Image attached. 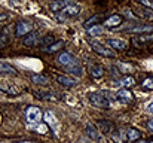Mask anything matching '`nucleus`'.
<instances>
[{
  "label": "nucleus",
  "mask_w": 153,
  "mask_h": 143,
  "mask_svg": "<svg viewBox=\"0 0 153 143\" xmlns=\"http://www.w3.org/2000/svg\"><path fill=\"white\" fill-rule=\"evenodd\" d=\"M105 27H108V28H114V27H119V24H122V16L120 15H110L108 18H105L104 19V22H102Z\"/></svg>",
  "instance_id": "f8f14e48"
},
{
  "label": "nucleus",
  "mask_w": 153,
  "mask_h": 143,
  "mask_svg": "<svg viewBox=\"0 0 153 143\" xmlns=\"http://www.w3.org/2000/svg\"><path fill=\"white\" fill-rule=\"evenodd\" d=\"M91 46H92V49H94L97 54H100V55H102V57H107V58H113V57H116V54L113 52V49L104 46V45L98 43V42H91Z\"/></svg>",
  "instance_id": "423d86ee"
},
{
  "label": "nucleus",
  "mask_w": 153,
  "mask_h": 143,
  "mask_svg": "<svg viewBox=\"0 0 153 143\" xmlns=\"http://www.w3.org/2000/svg\"><path fill=\"white\" fill-rule=\"evenodd\" d=\"M122 13H123L126 18H129V19H137L135 12H134V10H131V9H123V10H122Z\"/></svg>",
  "instance_id": "c85d7f7f"
},
{
  "label": "nucleus",
  "mask_w": 153,
  "mask_h": 143,
  "mask_svg": "<svg viewBox=\"0 0 153 143\" xmlns=\"http://www.w3.org/2000/svg\"><path fill=\"white\" fill-rule=\"evenodd\" d=\"M141 87H143L144 90H153V76L147 78V79H144L143 84H141Z\"/></svg>",
  "instance_id": "cd10ccee"
},
{
  "label": "nucleus",
  "mask_w": 153,
  "mask_h": 143,
  "mask_svg": "<svg viewBox=\"0 0 153 143\" xmlns=\"http://www.w3.org/2000/svg\"><path fill=\"white\" fill-rule=\"evenodd\" d=\"M107 45L110 49H116V51H125L128 48V43L123 39H108Z\"/></svg>",
  "instance_id": "9d476101"
},
{
  "label": "nucleus",
  "mask_w": 153,
  "mask_h": 143,
  "mask_svg": "<svg viewBox=\"0 0 153 143\" xmlns=\"http://www.w3.org/2000/svg\"><path fill=\"white\" fill-rule=\"evenodd\" d=\"M89 100L95 107H101V109H108L111 104V98L108 95H104V91L102 93H92L89 95Z\"/></svg>",
  "instance_id": "7ed1b4c3"
},
{
  "label": "nucleus",
  "mask_w": 153,
  "mask_h": 143,
  "mask_svg": "<svg viewBox=\"0 0 153 143\" xmlns=\"http://www.w3.org/2000/svg\"><path fill=\"white\" fill-rule=\"evenodd\" d=\"M137 18H143V19H153V10L152 9H144V10H135Z\"/></svg>",
  "instance_id": "b1692460"
},
{
  "label": "nucleus",
  "mask_w": 153,
  "mask_h": 143,
  "mask_svg": "<svg viewBox=\"0 0 153 143\" xmlns=\"http://www.w3.org/2000/svg\"><path fill=\"white\" fill-rule=\"evenodd\" d=\"M80 13V6L76 4V3H71L68 4L67 7H64L61 12L56 13V18L58 21H65V19H70V18H74Z\"/></svg>",
  "instance_id": "f03ea898"
},
{
  "label": "nucleus",
  "mask_w": 153,
  "mask_h": 143,
  "mask_svg": "<svg viewBox=\"0 0 153 143\" xmlns=\"http://www.w3.org/2000/svg\"><path fill=\"white\" fill-rule=\"evenodd\" d=\"M58 63L70 73V75H76V76H82V66L79 63V60L70 54V52H62L58 55Z\"/></svg>",
  "instance_id": "f257e3e1"
},
{
  "label": "nucleus",
  "mask_w": 153,
  "mask_h": 143,
  "mask_svg": "<svg viewBox=\"0 0 153 143\" xmlns=\"http://www.w3.org/2000/svg\"><path fill=\"white\" fill-rule=\"evenodd\" d=\"M134 84H135V79H134L132 76H123V78H120V81H119V85H120V88H123V90H128V88L134 87Z\"/></svg>",
  "instance_id": "6ab92c4d"
},
{
  "label": "nucleus",
  "mask_w": 153,
  "mask_h": 143,
  "mask_svg": "<svg viewBox=\"0 0 153 143\" xmlns=\"http://www.w3.org/2000/svg\"><path fill=\"white\" fill-rule=\"evenodd\" d=\"M10 42V28L9 27H4L1 31H0V49L6 48Z\"/></svg>",
  "instance_id": "2eb2a0df"
},
{
  "label": "nucleus",
  "mask_w": 153,
  "mask_h": 143,
  "mask_svg": "<svg viewBox=\"0 0 153 143\" xmlns=\"http://www.w3.org/2000/svg\"><path fill=\"white\" fill-rule=\"evenodd\" d=\"M147 128H149V130L153 133V119H150V121L147 122Z\"/></svg>",
  "instance_id": "2f4dec72"
},
{
  "label": "nucleus",
  "mask_w": 153,
  "mask_h": 143,
  "mask_svg": "<svg viewBox=\"0 0 153 143\" xmlns=\"http://www.w3.org/2000/svg\"><path fill=\"white\" fill-rule=\"evenodd\" d=\"M149 110H150V112H152V113H153V101H152V103H150V104H149Z\"/></svg>",
  "instance_id": "72a5a7b5"
},
{
  "label": "nucleus",
  "mask_w": 153,
  "mask_h": 143,
  "mask_svg": "<svg viewBox=\"0 0 153 143\" xmlns=\"http://www.w3.org/2000/svg\"><path fill=\"white\" fill-rule=\"evenodd\" d=\"M86 33H88V36H91V37L98 36V34L102 33V27L101 25H94V27H91V28H86Z\"/></svg>",
  "instance_id": "a878e982"
},
{
  "label": "nucleus",
  "mask_w": 153,
  "mask_h": 143,
  "mask_svg": "<svg viewBox=\"0 0 153 143\" xmlns=\"http://www.w3.org/2000/svg\"><path fill=\"white\" fill-rule=\"evenodd\" d=\"M153 42V33L150 34H141V36H135L132 39V45L134 46H143V45H147V43H152Z\"/></svg>",
  "instance_id": "1a4fd4ad"
},
{
  "label": "nucleus",
  "mask_w": 153,
  "mask_h": 143,
  "mask_svg": "<svg viewBox=\"0 0 153 143\" xmlns=\"http://www.w3.org/2000/svg\"><path fill=\"white\" fill-rule=\"evenodd\" d=\"M85 133H86V136H88L89 139H92V140H95V142H101L102 140L100 130H98L97 127H94L91 122L86 124V130H85Z\"/></svg>",
  "instance_id": "6e6552de"
},
{
  "label": "nucleus",
  "mask_w": 153,
  "mask_h": 143,
  "mask_svg": "<svg viewBox=\"0 0 153 143\" xmlns=\"http://www.w3.org/2000/svg\"><path fill=\"white\" fill-rule=\"evenodd\" d=\"M64 46V40H56L55 43H52L51 46L48 48H43L42 51L43 52H46V54H53V52H56V51H59L61 48Z\"/></svg>",
  "instance_id": "412c9836"
},
{
  "label": "nucleus",
  "mask_w": 153,
  "mask_h": 143,
  "mask_svg": "<svg viewBox=\"0 0 153 143\" xmlns=\"http://www.w3.org/2000/svg\"><path fill=\"white\" fill-rule=\"evenodd\" d=\"M0 72L1 73H16V69H13L10 64H7V63H1L0 61Z\"/></svg>",
  "instance_id": "bb28decb"
},
{
  "label": "nucleus",
  "mask_w": 153,
  "mask_h": 143,
  "mask_svg": "<svg viewBox=\"0 0 153 143\" xmlns=\"http://www.w3.org/2000/svg\"><path fill=\"white\" fill-rule=\"evenodd\" d=\"M33 30V24L28 21H19L18 24H15V36H24L27 33H31Z\"/></svg>",
  "instance_id": "0eeeda50"
},
{
  "label": "nucleus",
  "mask_w": 153,
  "mask_h": 143,
  "mask_svg": "<svg viewBox=\"0 0 153 143\" xmlns=\"http://www.w3.org/2000/svg\"><path fill=\"white\" fill-rule=\"evenodd\" d=\"M37 97H42V98H48V100H53L52 97V93H39Z\"/></svg>",
  "instance_id": "7c9ffc66"
},
{
  "label": "nucleus",
  "mask_w": 153,
  "mask_h": 143,
  "mask_svg": "<svg viewBox=\"0 0 153 143\" xmlns=\"http://www.w3.org/2000/svg\"><path fill=\"white\" fill-rule=\"evenodd\" d=\"M100 19H101V15H94V16H91L89 19H86L83 25H85V28H91V27H94V25H98Z\"/></svg>",
  "instance_id": "393cba45"
},
{
  "label": "nucleus",
  "mask_w": 153,
  "mask_h": 143,
  "mask_svg": "<svg viewBox=\"0 0 153 143\" xmlns=\"http://www.w3.org/2000/svg\"><path fill=\"white\" fill-rule=\"evenodd\" d=\"M7 16H6V13H0V21H4Z\"/></svg>",
  "instance_id": "473e14b6"
},
{
  "label": "nucleus",
  "mask_w": 153,
  "mask_h": 143,
  "mask_svg": "<svg viewBox=\"0 0 153 143\" xmlns=\"http://www.w3.org/2000/svg\"><path fill=\"white\" fill-rule=\"evenodd\" d=\"M126 131V143H134L138 142L141 139V133L137 130V128H128L125 130Z\"/></svg>",
  "instance_id": "dca6fc26"
},
{
  "label": "nucleus",
  "mask_w": 153,
  "mask_h": 143,
  "mask_svg": "<svg viewBox=\"0 0 153 143\" xmlns=\"http://www.w3.org/2000/svg\"><path fill=\"white\" fill-rule=\"evenodd\" d=\"M98 128L102 133H113L114 131V125L110 121H105V119H98Z\"/></svg>",
  "instance_id": "a211bd4d"
},
{
  "label": "nucleus",
  "mask_w": 153,
  "mask_h": 143,
  "mask_svg": "<svg viewBox=\"0 0 153 143\" xmlns=\"http://www.w3.org/2000/svg\"><path fill=\"white\" fill-rule=\"evenodd\" d=\"M141 6H144V7H149V9H152L153 10V3L152 1H147V0H141V1H138Z\"/></svg>",
  "instance_id": "c756f323"
},
{
  "label": "nucleus",
  "mask_w": 153,
  "mask_h": 143,
  "mask_svg": "<svg viewBox=\"0 0 153 143\" xmlns=\"http://www.w3.org/2000/svg\"><path fill=\"white\" fill-rule=\"evenodd\" d=\"M52 43H55V36H53V34H46V36H43V37L40 39V43H39V45L43 49V48L51 46Z\"/></svg>",
  "instance_id": "5701e85b"
},
{
  "label": "nucleus",
  "mask_w": 153,
  "mask_h": 143,
  "mask_svg": "<svg viewBox=\"0 0 153 143\" xmlns=\"http://www.w3.org/2000/svg\"><path fill=\"white\" fill-rule=\"evenodd\" d=\"M68 4H71V1H68V0H62V1H53V3H51V10H53L55 13H58V12H61L64 7H67Z\"/></svg>",
  "instance_id": "aec40b11"
},
{
  "label": "nucleus",
  "mask_w": 153,
  "mask_h": 143,
  "mask_svg": "<svg viewBox=\"0 0 153 143\" xmlns=\"http://www.w3.org/2000/svg\"><path fill=\"white\" fill-rule=\"evenodd\" d=\"M126 31L129 33H153V25L150 24H141V25H134L131 28H126Z\"/></svg>",
  "instance_id": "4468645a"
},
{
  "label": "nucleus",
  "mask_w": 153,
  "mask_h": 143,
  "mask_svg": "<svg viewBox=\"0 0 153 143\" xmlns=\"http://www.w3.org/2000/svg\"><path fill=\"white\" fill-rule=\"evenodd\" d=\"M88 72H89V75H91L92 78H95V79L104 76V69H102L101 66H98V64H89Z\"/></svg>",
  "instance_id": "f3484780"
},
{
  "label": "nucleus",
  "mask_w": 153,
  "mask_h": 143,
  "mask_svg": "<svg viewBox=\"0 0 153 143\" xmlns=\"http://www.w3.org/2000/svg\"><path fill=\"white\" fill-rule=\"evenodd\" d=\"M114 98H116L119 103H122V104H129V103L134 101V94H132L131 91H128V90L120 88V90L114 94Z\"/></svg>",
  "instance_id": "39448f33"
},
{
  "label": "nucleus",
  "mask_w": 153,
  "mask_h": 143,
  "mask_svg": "<svg viewBox=\"0 0 153 143\" xmlns=\"http://www.w3.org/2000/svg\"><path fill=\"white\" fill-rule=\"evenodd\" d=\"M31 81L36 85H48L49 84V78L48 76H43V75H33L31 76Z\"/></svg>",
  "instance_id": "4be33fe9"
},
{
  "label": "nucleus",
  "mask_w": 153,
  "mask_h": 143,
  "mask_svg": "<svg viewBox=\"0 0 153 143\" xmlns=\"http://www.w3.org/2000/svg\"><path fill=\"white\" fill-rule=\"evenodd\" d=\"M25 119L28 122H31V124L40 122V119H42V110L37 106H28L25 109Z\"/></svg>",
  "instance_id": "20e7f679"
},
{
  "label": "nucleus",
  "mask_w": 153,
  "mask_h": 143,
  "mask_svg": "<svg viewBox=\"0 0 153 143\" xmlns=\"http://www.w3.org/2000/svg\"><path fill=\"white\" fill-rule=\"evenodd\" d=\"M137 143H153V140H152V142H144V140H138Z\"/></svg>",
  "instance_id": "f704fd0d"
},
{
  "label": "nucleus",
  "mask_w": 153,
  "mask_h": 143,
  "mask_svg": "<svg viewBox=\"0 0 153 143\" xmlns=\"http://www.w3.org/2000/svg\"><path fill=\"white\" fill-rule=\"evenodd\" d=\"M56 82L59 85H62V87H74V85H77V79L65 76V75H58L56 76Z\"/></svg>",
  "instance_id": "ddd939ff"
},
{
  "label": "nucleus",
  "mask_w": 153,
  "mask_h": 143,
  "mask_svg": "<svg viewBox=\"0 0 153 143\" xmlns=\"http://www.w3.org/2000/svg\"><path fill=\"white\" fill-rule=\"evenodd\" d=\"M40 39H42V37L39 36V33H34V31H33V33H30V34L24 39L22 43L27 48H33V46H37V45L40 43Z\"/></svg>",
  "instance_id": "9b49d317"
}]
</instances>
